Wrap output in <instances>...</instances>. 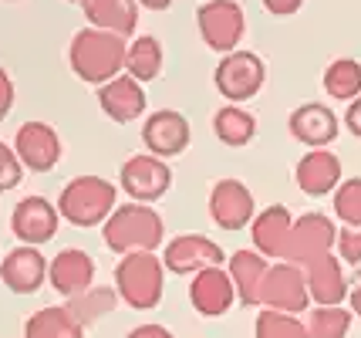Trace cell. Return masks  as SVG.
<instances>
[{
  "label": "cell",
  "mask_w": 361,
  "mask_h": 338,
  "mask_svg": "<svg viewBox=\"0 0 361 338\" xmlns=\"http://www.w3.org/2000/svg\"><path fill=\"white\" fill-rule=\"evenodd\" d=\"M126 338H176L166 325H156V322H145V325H135Z\"/></svg>",
  "instance_id": "obj_37"
},
{
  "label": "cell",
  "mask_w": 361,
  "mask_h": 338,
  "mask_svg": "<svg viewBox=\"0 0 361 338\" xmlns=\"http://www.w3.org/2000/svg\"><path fill=\"white\" fill-rule=\"evenodd\" d=\"M162 264L169 274H200L206 267H223L226 264V251L213 237L203 234H179L162 247Z\"/></svg>",
  "instance_id": "obj_11"
},
{
  "label": "cell",
  "mask_w": 361,
  "mask_h": 338,
  "mask_svg": "<svg viewBox=\"0 0 361 338\" xmlns=\"http://www.w3.org/2000/svg\"><path fill=\"white\" fill-rule=\"evenodd\" d=\"M14 98H17V92H14V78L0 68V122L11 115V109H14Z\"/></svg>",
  "instance_id": "obj_35"
},
{
  "label": "cell",
  "mask_w": 361,
  "mask_h": 338,
  "mask_svg": "<svg viewBox=\"0 0 361 338\" xmlns=\"http://www.w3.org/2000/svg\"><path fill=\"white\" fill-rule=\"evenodd\" d=\"M189 143H192L189 119L176 109H156L142 122V145H145V152H152L159 159L169 162L173 156H183Z\"/></svg>",
  "instance_id": "obj_12"
},
{
  "label": "cell",
  "mask_w": 361,
  "mask_h": 338,
  "mask_svg": "<svg viewBox=\"0 0 361 338\" xmlns=\"http://www.w3.org/2000/svg\"><path fill=\"white\" fill-rule=\"evenodd\" d=\"M338 230H341V227L334 224L328 213H304V217H294V230H290V243H287L283 260L307 267L311 260L334 254Z\"/></svg>",
  "instance_id": "obj_8"
},
{
  "label": "cell",
  "mask_w": 361,
  "mask_h": 338,
  "mask_svg": "<svg viewBox=\"0 0 361 338\" xmlns=\"http://www.w3.org/2000/svg\"><path fill=\"white\" fill-rule=\"evenodd\" d=\"M4 4H17V0H4Z\"/></svg>",
  "instance_id": "obj_42"
},
{
  "label": "cell",
  "mask_w": 361,
  "mask_h": 338,
  "mask_svg": "<svg viewBox=\"0 0 361 338\" xmlns=\"http://www.w3.org/2000/svg\"><path fill=\"white\" fill-rule=\"evenodd\" d=\"M0 260H4V258H0Z\"/></svg>",
  "instance_id": "obj_43"
},
{
  "label": "cell",
  "mask_w": 361,
  "mask_h": 338,
  "mask_svg": "<svg viewBox=\"0 0 361 338\" xmlns=\"http://www.w3.org/2000/svg\"><path fill=\"white\" fill-rule=\"evenodd\" d=\"M118 186L132 203H156L169 193L173 186V166L166 159H159L152 152H142V156H128L122 162V173H118Z\"/></svg>",
  "instance_id": "obj_7"
},
{
  "label": "cell",
  "mask_w": 361,
  "mask_h": 338,
  "mask_svg": "<svg viewBox=\"0 0 361 338\" xmlns=\"http://www.w3.org/2000/svg\"><path fill=\"white\" fill-rule=\"evenodd\" d=\"M47 284L64 294L75 298L81 291L94 288V258L81 247H64L51 258V271H47Z\"/></svg>",
  "instance_id": "obj_20"
},
{
  "label": "cell",
  "mask_w": 361,
  "mask_h": 338,
  "mask_svg": "<svg viewBox=\"0 0 361 338\" xmlns=\"http://www.w3.org/2000/svg\"><path fill=\"white\" fill-rule=\"evenodd\" d=\"M102 237H105V247L118 258L142 254V251L156 254L162 241H166V224L149 203H132L128 200L122 207H115V213L105 220Z\"/></svg>",
  "instance_id": "obj_2"
},
{
  "label": "cell",
  "mask_w": 361,
  "mask_h": 338,
  "mask_svg": "<svg viewBox=\"0 0 361 338\" xmlns=\"http://www.w3.org/2000/svg\"><path fill=\"white\" fill-rule=\"evenodd\" d=\"M334 254L345 260V264H358L361 267V227H341V230H338Z\"/></svg>",
  "instance_id": "obj_34"
},
{
  "label": "cell",
  "mask_w": 361,
  "mask_h": 338,
  "mask_svg": "<svg viewBox=\"0 0 361 338\" xmlns=\"http://www.w3.org/2000/svg\"><path fill=\"white\" fill-rule=\"evenodd\" d=\"M345 129L351 132L355 139H361V95L345 109Z\"/></svg>",
  "instance_id": "obj_38"
},
{
  "label": "cell",
  "mask_w": 361,
  "mask_h": 338,
  "mask_svg": "<svg viewBox=\"0 0 361 338\" xmlns=\"http://www.w3.org/2000/svg\"><path fill=\"white\" fill-rule=\"evenodd\" d=\"M189 305L203 318H223L233 305H240L230 271L226 267H206V271L192 274V281H189Z\"/></svg>",
  "instance_id": "obj_15"
},
{
  "label": "cell",
  "mask_w": 361,
  "mask_h": 338,
  "mask_svg": "<svg viewBox=\"0 0 361 338\" xmlns=\"http://www.w3.org/2000/svg\"><path fill=\"white\" fill-rule=\"evenodd\" d=\"M85 11V20L88 28H98V31H111L118 37H132L135 28H139V4L135 0H85L81 4Z\"/></svg>",
  "instance_id": "obj_24"
},
{
  "label": "cell",
  "mask_w": 361,
  "mask_h": 338,
  "mask_svg": "<svg viewBox=\"0 0 361 338\" xmlns=\"http://www.w3.org/2000/svg\"><path fill=\"white\" fill-rule=\"evenodd\" d=\"M118 207V186L109 183L105 176H75L58 196V213L61 220H68L71 227L92 230V227H105L111 213Z\"/></svg>",
  "instance_id": "obj_3"
},
{
  "label": "cell",
  "mask_w": 361,
  "mask_h": 338,
  "mask_svg": "<svg viewBox=\"0 0 361 338\" xmlns=\"http://www.w3.org/2000/svg\"><path fill=\"white\" fill-rule=\"evenodd\" d=\"M14 149L20 162H24V169H31V173H51L58 162H61V135L54 126H47V122H24L14 135Z\"/></svg>",
  "instance_id": "obj_14"
},
{
  "label": "cell",
  "mask_w": 361,
  "mask_h": 338,
  "mask_svg": "<svg viewBox=\"0 0 361 338\" xmlns=\"http://www.w3.org/2000/svg\"><path fill=\"white\" fill-rule=\"evenodd\" d=\"M206 207H209V220L220 230H226V234H236V230L250 227L253 217L260 213L250 186L240 183V179H216L213 190H209Z\"/></svg>",
  "instance_id": "obj_10"
},
{
  "label": "cell",
  "mask_w": 361,
  "mask_h": 338,
  "mask_svg": "<svg viewBox=\"0 0 361 338\" xmlns=\"http://www.w3.org/2000/svg\"><path fill=\"white\" fill-rule=\"evenodd\" d=\"M98 109L109 115L111 122H118V126L135 122V119H142L145 109H149L145 85L135 81L132 75H118V78H111L109 85H102V88H98Z\"/></svg>",
  "instance_id": "obj_19"
},
{
  "label": "cell",
  "mask_w": 361,
  "mask_h": 338,
  "mask_svg": "<svg viewBox=\"0 0 361 338\" xmlns=\"http://www.w3.org/2000/svg\"><path fill=\"white\" fill-rule=\"evenodd\" d=\"M68 4H85V0H68Z\"/></svg>",
  "instance_id": "obj_41"
},
{
  "label": "cell",
  "mask_w": 361,
  "mask_h": 338,
  "mask_svg": "<svg viewBox=\"0 0 361 338\" xmlns=\"http://www.w3.org/2000/svg\"><path fill=\"white\" fill-rule=\"evenodd\" d=\"M351 322H355V311L345 305H331V308L314 305L304 315L307 338H348Z\"/></svg>",
  "instance_id": "obj_30"
},
{
  "label": "cell",
  "mask_w": 361,
  "mask_h": 338,
  "mask_svg": "<svg viewBox=\"0 0 361 338\" xmlns=\"http://www.w3.org/2000/svg\"><path fill=\"white\" fill-rule=\"evenodd\" d=\"M287 129H290V135H294L300 145H307V149H328V145L338 139L341 122H338L334 109L324 105V102H304V105H298V109L290 112Z\"/></svg>",
  "instance_id": "obj_17"
},
{
  "label": "cell",
  "mask_w": 361,
  "mask_h": 338,
  "mask_svg": "<svg viewBox=\"0 0 361 338\" xmlns=\"http://www.w3.org/2000/svg\"><path fill=\"white\" fill-rule=\"evenodd\" d=\"M324 92L334 102H355L361 95V61L355 58H334L328 68H324Z\"/></svg>",
  "instance_id": "obj_28"
},
{
  "label": "cell",
  "mask_w": 361,
  "mask_h": 338,
  "mask_svg": "<svg viewBox=\"0 0 361 338\" xmlns=\"http://www.w3.org/2000/svg\"><path fill=\"white\" fill-rule=\"evenodd\" d=\"M226 271L233 277L236 288V301L243 308L260 305V288H264V277L270 271V260L253 251V247H243V251H233L230 260H226Z\"/></svg>",
  "instance_id": "obj_23"
},
{
  "label": "cell",
  "mask_w": 361,
  "mask_h": 338,
  "mask_svg": "<svg viewBox=\"0 0 361 338\" xmlns=\"http://www.w3.org/2000/svg\"><path fill=\"white\" fill-rule=\"evenodd\" d=\"M196 28L209 51L230 54L247 34V14L236 0H206L196 7Z\"/></svg>",
  "instance_id": "obj_6"
},
{
  "label": "cell",
  "mask_w": 361,
  "mask_h": 338,
  "mask_svg": "<svg viewBox=\"0 0 361 338\" xmlns=\"http://www.w3.org/2000/svg\"><path fill=\"white\" fill-rule=\"evenodd\" d=\"M58 227H61L58 203H51L44 196H24L11 213V230H14L17 241L27 243V247H41V243L54 241Z\"/></svg>",
  "instance_id": "obj_13"
},
{
  "label": "cell",
  "mask_w": 361,
  "mask_h": 338,
  "mask_svg": "<svg viewBox=\"0 0 361 338\" xmlns=\"http://www.w3.org/2000/svg\"><path fill=\"white\" fill-rule=\"evenodd\" d=\"M290 230H294V217L283 203H270L264 207L250 224V241L253 251H260L267 260H283L287 243H290Z\"/></svg>",
  "instance_id": "obj_21"
},
{
  "label": "cell",
  "mask_w": 361,
  "mask_h": 338,
  "mask_svg": "<svg viewBox=\"0 0 361 338\" xmlns=\"http://www.w3.org/2000/svg\"><path fill=\"white\" fill-rule=\"evenodd\" d=\"M20 179H24V162L17 156V149L0 143V193L4 190H14Z\"/></svg>",
  "instance_id": "obj_33"
},
{
  "label": "cell",
  "mask_w": 361,
  "mask_h": 338,
  "mask_svg": "<svg viewBox=\"0 0 361 338\" xmlns=\"http://www.w3.org/2000/svg\"><path fill=\"white\" fill-rule=\"evenodd\" d=\"M126 51L128 41L111 31H98V28H81L71 37L68 48V65L85 85H109L111 78L126 75Z\"/></svg>",
  "instance_id": "obj_1"
},
{
  "label": "cell",
  "mask_w": 361,
  "mask_h": 338,
  "mask_svg": "<svg viewBox=\"0 0 361 338\" xmlns=\"http://www.w3.org/2000/svg\"><path fill=\"white\" fill-rule=\"evenodd\" d=\"M294 179H298L304 196H334V190L345 183L341 179V159L331 149H307L294 166Z\"/></svg>",
  "instance_id": "obj_18"
},
{
  "label": "cell",
  "mask_w": 361,
  "mask_h": 338,
  "mask_svg": "<svg viewBox=\"0 0 361 338\" xmlns=\"http://www.w3.org/2000/svg\"><path fill=\"white\" fill-rule=\"evenodd\" d=\"M348 308L355 311V318H361V277H358V284L351 288V294H348Z\"/></svg>",
  "instance_id": "obj_40"
},
{
  "label": "cell",
  "mask_w": 361,
  "mask_h": 338,
  "mask_svg": "<svg viewBox=\"0 0 361 338\" xmlns=\"http://www.w3.org/2000/svg\"><path fill=\"white\" fill-rule=\"evenodd\" d=\"M260 4L270 17H294L304 7V0H260Z\"/></svg>",
  "instance_id": "obj_36"
},
{
  "label": "cell",
  "mask_w": 361,
  "mask_h": 338,
  "mask_svg": "<svg viewBox=\"0 0 361 338\" xmlns=\"http://www.w3.org/2000/svg\"><path fill=\"white\" fill-rule=\"evenodd\" d=\"M213 85L230 105L236 102H250L260 95V88L267 85V65L257 51L236 48L230 54H223L216 71H213Z\"/></svg>",
  "instance_id": "obj_5"
},
{
  "label": "cell",
  "mask_w": 361,
  "mask_h": 338,
  "mask_svg": "<svg viewBox=\"0 0 361 338\" xmlns=\"http://www.w3.org/2000/svg\"><path fill=\"white\" fill-rule=\"evenodd\" d=\"M166 288V264L162 258L142 251V254H126L115 264V291L122 298V305L132 311H152L162 301Z\"/></svg>",
  "instance_id": "obj_4"
},
{
  "label": "cell",
  "mask_w": 361,
  "mask_h": 338,
  "mask_svg": "<svg viewBox=\"0 0 361 338\" xmlns=\"http://www.w3.org/2000/svg\"><path fill=\"white\" fill-rule=\"evenodd\" d=\"M260 308H274V311H287V315H307L311 291H307L304 267L287 264V260L270 264L264 288H260Z\"/></svg>",
  "instance_id": "obj_9"
},
{
  "label": "cell",
  "mask_w": 361,
  "mask_h": 338,
  "mask_svg": "<svg viewBox=\"0 0 361 338\" xmlns=\"http://www.w3.org/2000/svg\"><path fill=\"white\" fill-rule=\"evenodd\" d=\"M304 277H307V291H311V301L314 305H345L351 288H348L345 277V260L338 254H328V258H317L304 267Z\"/></svg>",
  "instance_id": "obj_22"
},
{
  "label": "cell",
  "mask_w": 361,
  "mask_h": 338,
  "mask_svg": "<svg viewBox=\"0 0 361 338\" xmlns=\"http://www.w3.org/2000/svg\"><path fill=\"white\" fill-rule=\"evenodd\" d=\"M162 65H166V54H162V41L152 37V34H139L128 41L126 51V75H132L142 85H152V81L162 75Z\"/></svg>",
  "instance_id": "obj_26"
},
{
  "label": "cell",
  "mask_w": 361,
  "mask_h": 338,
  "mask_svg": "<svg viewBox=\"0 0 361 338\" xmlns=\"http://www.w3.org/2000/svg\"><path fill=\"white\" fill-rule=\"evenodd\" d=\"M47 271H51V260L41 254V247H27V243L7 251L4 260H0V281L14 294L41 291V284L47 281Z\"/></svg>",
  "instance_id": "obj_16"
},
{
  "label": "cell",
  "mask_w": 361,
  "mask_h": 338,
  "mask_svg": "<svg viewBox=\"0 0 361 338\" xmlns=\"http://www.w3.org/2000/svg\"><path fill=\"white\" fill-rule=\"evenodd\" d=\"M118 301H122V298H118V291L115 288L94 284V288L81 291V294H75V298H68V308H71V315L88 328V325H98L105 315H111V311L118 308Z\"/></svg>",
  "instance_id": "obj_29"
},
{
  "label": "cell",
  "mask_w": 361,
  "mask_h": 338,
  "mask_svg": "<svg viewBox=\"0 0 361 338\" xmlns=\"http://www.w3.org/2000/svg\"><path fill=\"white\" fill-rule=\"evenodd\" d=\"M213 135L230 149H243L257 139V115L243 105H223L213 115Z\"/></svg>",
  "instance_id": "obj_27"
},
{
  "label": "cell",
  "mask_w": 361,
  "mask_h": 338,
  "mask_svg": "<svg viewBox=\"0 0 361 338\" xmlns=\"http://www.w3.org/2000/svg\"><path fill=\"white\" fill-rule=\"evenodd\" d=\"M334 217L341 227H361V176L345 179L334 190Z\"/></svg>",
  "instance_id": "obj_32"
},
{
  "label": "cell",
  "mask_w": 361,
  "mask_h": 338,
  "mask_svg": "<svg viewBox=\"0 0 361 338\" xmlns=\"http://www.w3.org/2000/svg\"><path fill=\"white\" fill-rule=\"evenodd\" d=\"M253 338H307V328H304L300 315L260 308V315L253 322Z\"/></svg>",
  "instance_id": "obj_31"
},
{
  "label": "cell",
  "mask_w": 361,
  "mask_h": 338,
  "mask_svg": "<svg viewBox=\"0 0 361 338\" xmlns=\"http://www.w3.org/2000/svg\"><path fill=\"white\" fill-rule=\"evenodd\" d=\"M142 11H152V14H162V11H169L173 7V0H135Z\"/></svg>",
  "instance_id": "obj_39"
},
{
  "label": "cell",
  "mask_w": 361,
  "mask_h": 338,
  "mask_svg": "<svg viewBox=\"0 0 361 338\" xmlns=\"http://www.w3.org/2000/svg\"><path fill=\"white\" fill-rule=\"evenodd\" d=\"M24 338H85V325L71 315L68 305H47L27 318Z\"/></svg>",
  "instance_id": "obj_25"
}]
</instances>
